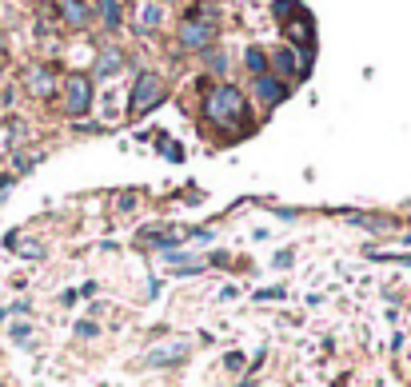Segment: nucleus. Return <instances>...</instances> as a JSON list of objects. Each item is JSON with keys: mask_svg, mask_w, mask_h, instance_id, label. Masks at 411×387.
I'll return each mask as SVG.
<instances>
[{"mask_svg": "<svg viewBox=\"0 0 411 387\" xmlns=\"http://www.w3.org/2000/svg\"><path fill=\"white\" fill-rule=\"evenodd\" d=\"M256 92H260V100H263V104H280V100L287 96V88L280 84V80H272L268 72L256 76Z\"/></svg>", "mask_w": 411, "mask_h": 387, "instance_id": "nucleus-6", "label": "nucleus"}, {"mask_svg": "<svg viewBox=\"0 0 411 387\" xmlns=\"http://www.w3.org/2000/svg\"><path fill=\"white\" fill-rule=\"evenodd\" d=\"M244 64L252 68V76H263L268 72V56H263L260 48H248V56H244Z\"/></svg>", "mask_w": 411, "mask_h": 387, "instance_id": "nucleus-13", "label": "nucleus"}, {"mask_svg": "<svg viewBox=\"0 0 411 387\" xmlns=\"http://www.w3.org/2000/svg\"><path fill=\"white\" fill-rule=\"evenodd\" d=\"M100 8H104V25L108 28L120 25V4H116V0H100Z\"/></svg>", "mask_w": 411, "mask_h": 387, "instance_id": "nucleus-14", "label": "nucleus"}, {"mask_svg": "<svg viewBox=\"0 0 411 387\" xmlns=\"http://www.w3.org/2000/svg\"><path fill=\"white\" fill-rule=\"evenodd\" d=\"M180 355H188V343H168V351H152L148 360L152 363H172V360H180Z\"/></svg>", "mask_w": 411, "mask_h": 387, "instance_id": "nucleus-11", "label": "nucleus"}, {"mask_svg": "<svg viewBox=\"0 0 411 387\" xmlns=\"http://www.w3.org/2000/svg\"><path fill=\"white\" fill-rule=\"evenodd\" d=\"M160 20H164V8H160V4H152V0H144V4H140V28H156V25H160Z\"/></svg>", "mask_w": 411, "mask_h": 387, "instance_id": "nucleus-10", "label": "nucleus"}, {"mask_svg": "<svg viewBox=\"0 0 411 387\" xmlns=\"http://www.w3.org/2000/svg\"><path fill=\"white\" fill-rule=\"evenodd\" d=\"M88 104H92V84H88V76H68V96H64V108L72 116L88 112Z\"/></svg>", "mask_w": 411, "mask_h": 387, "instance_id": "nucleus-4", "label": "nucleus"}, {"mask_svg": "<svg viewBox=\"0 0 411 387\" xmlns=\"http://www.w3.org/2000/svg\"><path fill=\"white\" fill-rule=\"evenodd\" d=\"M116 68H124V56H120V52H104V56H100V68H96V72H100V76H112Z\"/></svg>", "mask_w": 411, "mask_h": 387, "instance_id": "nucleus-12", "label": "nucleus"}, {"mask_svg": "<svg viewBox=\"0 0 411 387\" xmlns=\"http://www.w3.org/2000/svg\"><path fill=\"white\" fill-rule=\"evenodd\" d=\"M208 120L216 124H244L248 120V100H244V92L232 84H220L208 96Z\"/></svg>", "mask_w": 411, "mask_h": 387, "instance_id": "nucleus-1", "label": "nucleus"}, {"mask_svg": "<svg viewBox=\"0 0 411 387\" xmlns=\"http://www.w3.org/2000/svg\"><path fill=\"white\" fill-rule=\"evenodd\" d=\"M275 20H284V32L287 40H296L299 48H312L315 44V25L312 16L304 13V4H296V0H275Z\"/></svg>", "mask_w": 411, "mask_h": 387, "instance_id": "nucleus-2", "label": "nucleus"}, {"mask_svg": "<svg viewBox=\"0 0 411 387\" xmlns=\"http://www.w3.org/2000/svg\"><path fill=\"white\" fill-rule=\"evenodd\" d=\"M275 68H284V72L296 76V80H299V76H308V64H299V56L292 48H280V52H275Z\"/></svg>", "mask_w": 411, "mask_h": 387, "instance_id": "nucleus-7", "label": "nucleus"}, {"mask_svg": "<svg viewBox=\"0 0 411 387\" xmlns=\"http://www.w3.org/2000/svg\"><path fill=\"white\" fill-rule=\"evenodd\" d=\"M28 88H32L37 96H48L52 88H56V80H52V72H44V68H37V72L28 76Z\"/></svg>", "mask_w": 411, "mask_h": 387, "instance_id": "nucleus-9", "label": "nucleus"}, {"mask_svg": "<svg viewBox=\"0 0 411 387\" xmlns=\"http://www.w3.org/2000/svg\"><path fill=\"white\" fill-rule=\"evenodd\" d=\"M160 92H164V84H160V76H152V72H144L136 80V96H132V112H148L152 104L160 100Z\"/></svg>", "mask_w": 411, "mask_h": 387, "instance_id": "nucleus-3", "label": "nucleus"}, {"mask_svg": "<svg viewBox=\"0 0 411 387\" xmlns=\"http://www.w3.org/2000/svg\"><path fill=\"white\" fill-rule=\"evenodd\" d=\"M60 8H64V16H68V25H72V28H84L88 25V8L80 4V0H64Z\"/></svg>", "mask_w": 411, "mask_h": 387, "instance_id": "nucleus-8", "label": "nucleus"}, {"mask_svg": "<svg viewBox=\"0 0 411 387\" xmlns=\"http://www.w3.org/2000/svg\"><path fill=\"white\" fill-rule=\"evenodd\" d=\"M212 40V25L208 20H188L184 28H180V44L184 48H204Z\"/></svg>", "mask_w": 411, "mask_h": 387, "instance_id": "nucleus-5", "label": "nucleus"}]
</instances>
